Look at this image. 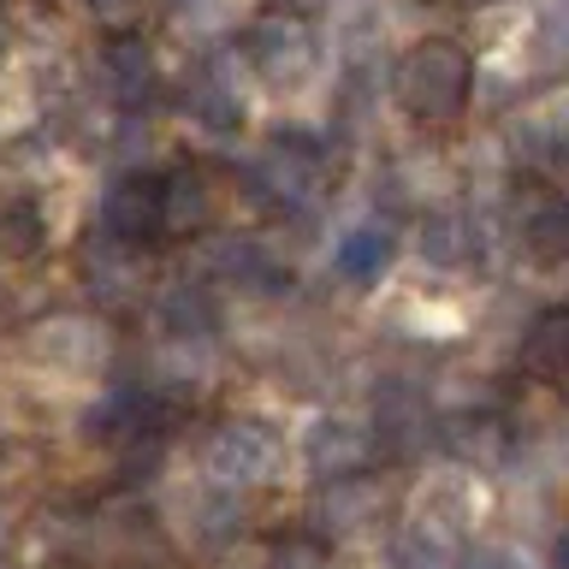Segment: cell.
Listing matches in <instances>:
<instances>
[{
    "label": "cell",
    "mask_w": 569,
    "mask_h": 569,
    "mask_svg": "<svg viewBox=\"0 0 569 569\" xmlns=\"http://www.w3.org/2000/svg\"><path fill=\"white\" fill-rule=\"evenodd\" d=\"M391 96L416 124H457L475 96V53L451 36H427L391 71Z\"/></svg>",
    "instance_id": "cell-1"
},
{
    "label": "cell",
    "mask_w": 569,
    "mask_h": 569,
    "mask_svg": "<svg viewBox=\"0 0 569 569\" xmlns=\"http://www.w3.org/2000/svg\"><path fill=\"white\" fill-rule=\"evenodd\" d=\"M243 60L267 83H302L315 71V24L297 7H267L243 24Z\"/></svg>",
    "instance_id": "cell-2"
},
{
    "label": "cell",
    "mask_w": 569,
    "mask_h": 569,
    "mask_svg": "<svg viewBox=\"0 0 569 569\" xmlns=\"http://www.w3.org/2000/svg\"><path fill=\"white\" fill-rule=\"evenodd\" d=\"M249 184H256V196H267L273 208L302 213V208H315L320 190H327V154H320L309 137H273L256 154V167H249Z\"/></svg>",
    "instance_id": "cell-3"
},
{
    "label": "cell",
    "mask_w": 569,
    "mask_h": 569,
    "mask_svg": "<svg viewBox=\"0 0 569 569\" xmlns=\"http://www.w3.org/2000/svg\"><path fill=\"white\" fill-rule=\"evenodd\" d=\"M202 469L213 475V487H261L279 469V433L261 421L213 427V439L202 445Z\"/></svg>",
    "instance_id": "cell-4"
},
{
    "label": "cell",
    "mask_w": 569,
    "mask_h": 569,
    "mask_svg": "<svg viewBox=\"0 0 569 569\" xmlns=\"http://www.w3.org/2000/svg\"><path fill=\"white\" fill-rule=\"evenodd\" d=\"M101 238L124 249L160 243V172H124L101 196Z\"/></svg>",
    "instance_id": "cell-5"
},
{
    "label": "cell",
    "mask_w": 569,
    "mask_h": 569,
    "mask_svg": "<svg viewBox=\"0 0 569 569\" xmlns=\"http://www.w3.org/2000/svg\"><path fill=\"white\" fill-rule=\"evenodd\" d=\"M373 427L362 421H315L309 427V439H302V462H309V475L315 480H345V475H362L368 462H373Z\"/></svg>",
    "instance_id": "cell-6"
},
{
    "label": "cell",
    "mask_w": 569,
    "mask_h": 569,
    "mask_svg": "<svg viewBox=\"0 0 569 569\" xmlns=\"http://www.w3.org/2000/svg\"><path fill=\"white\" fill-rule=\"evenodd\" d=\"M386 510V487L380 475H345V480H320L315 498V533H356L368 522H380Z\"/></svg>",
    "instance_id": "cell-7"
},
{
    "label": "cell",
    "mask_w": 569,
    "mask_h": 569,
    "mask_svg": "<svg viewBox=\"0 0 569 569\" xmlns=\"http://www.w3.org/2000/svg\"><path fill=\"white\" fill-rule=\"evenodd\" d=\"M208 267H213L226 284L256 291V297H273V291H284V284H291V267H284L261 238H213V243H208Z\"/></svg>",
    "instance_id": "cell-8"
},
{
    "label": "cell",
    "mask_w": 569,
    "mask_h": 569,
    "mask_svg": "<svg viewBox=\"0 0 569 569\" xmlns=\"http://www.w3.org/2000/svg\"><path fill=\"white\" fill-rule=\"evenodd\" d=\"M213 220V184L202 167H172L160 172V238H196Z\"/></svg>",
    "instance_id": "cell-9"
},
{
    "label": "cell",
    "mask_w": 569,
    "mask_h": 569,
    "mask_svg": "<svg viewBox=\"0 0 569 569\" xmlns=\"http://www.w3.org/2000/svg\"><path fill=\"white\" fill-rule=\"evenodd\" d=\"M83 279H89V297H96V302H107V309H124V302L142 297L149 267H142V249H124V243L96 238V249L83 256Z\"/></svg>",
    "instance_id": "cell-10"
},
{
    "label": "cell",
    "mask_w": 569,
    "mask_h": 569,
    "mask_svg": "<svg viewBox=\"0 0 569 569\" xmlns=\"http://www.w3.org/2000/svg\"><path fill=\"white\" fill-rule=\"evenodd\" d=\"M391 256H398L391 226L386 220H362V226H350L345 238L332 243V273L350 279V284H373L391 267Z\"/></svg>",
    "instance_id": "cell-11"
},
{
    "label": "cell",
    "mask_w": 569,
    "mask_h": 569,
    "mask_svg": "<svg viewBox=\"0 0 569 569\" xmlns=\"http://www.w3.org/2000/svg\"><path fill=\"white\" fill-rule=\"evenodd\" d=\"M184 107L208 124V131H238V124H243V101H238V83H231L226 60H202L190 71Z\"/></svg>",
    "instance_id": "cell-12"
},
{
    "label": "cell",
    "mask_w": 569,
    "mask_h": 569,
    "mask_svg": "<svg viewBox=\"0 0 569 569\" xmlns=\"http://www.w3.org/2000/svg\"><path fill=\"white\" fill-rule=\"evenodd\" d=\"M101 78H107V89L124 101V107H142L154 96V53H149V42H137V36H113V42L101 48Z\"/></svg>",
    "instance_id": "cell-13"
},
{
    "label": "cell",
    "mask_w": 569,
    "mask_h": 569,
    "mask_svg": "<svg viewBox=\"0 0 569 569\" xmlns=\"http://www.w3.org/2000/svg\"><path fill=\"white\" fill-rule=\"evenodd\" d=\"M522 249L540 267H558L569 256V208L558 190H540L533 196V208L522 213Z\"/></svg>",
    "instance_id": "cell-14"
},
{
    "label": "cell",
    "mask_w": 569,
    "mask_h": 569,
    "mask_svg": "<svg viewBox=\"0 0 569 569\" xmlns=\"http://www.w3.org/2000/svg\"><path fill=\"white\" fill-rule=\"evenodd\" d=\"M516 362H522V373H533V380H558V373L569 368V315H563V309H546V315L522 332Z\"/></svg>",
    "instance_id": "cell-15"
},
{
    "label": "cell",
    "mask_w": 569,
    "mask_h": 569,
    "mask_svg": "<svg viewBox=\"0 0 569 569\" xmlns=\"http://www.w3.org/2000/svg\"><path fill=\"white\" fill-rule=\"evenodd\" d=\"M154 320L160 332L178 338V345H190V338H208L213 332V297L202 291V284H167L154 302Z\"/></svg>",
    "instance_id": "cell-16"
},
{
    "label": "cell",
    "mask_w": 569,
    "mask_h": 569,
    "mask_svg": "<svg viewBox=\"0 0 569 569\" xmlns=\"http://www.w3.org/2000/svg\"><path fill=\"white\" fill-rule=\"evenodd\" d=\"M421 256L433 261V267L475 261V220H469V213H457V208L427 213V226H421Z\"/></svg>",
    "instance_id": "cell-17"
},
{
    "label": "cell",
    "mask_w": 569,
    "mask_h": 569,
    "mask_svg": "<svg viewBox=\"0 0 569 569\" xmlns=\"http://www.w3.org/2000/svg\"><path fill=\"white\" fill-rule=\"evenodd\" d=\"M48 238V220L36 196H0V256H36Z\"/></svg>",
    "instance_id": "cell-18"
},
{
    "label": "cell",
    "mask_w": 569,
    "mask_h": 569,
    "mask_svg": "<svg viewBox=\"0 0 569 569\" xmlns=\"http://www.w3.org/2000/svg\"><path fill=\"white\" fill-rule=\"evenodd\" d=\"M36 356H42V362H71V356H96L101 350V338H96V327H89V320H53V327H36Z\"/></svg>",
    "instance_id": "cell-19"
},
{
    "label": "cell",
    "mask_w": 569,
    "mask_h": 569,
    "mask_svg": "<svg viewBox=\"0 0 569 569\" xmlns=\"http://www.w3.org/2000/svg\"><path fill=\"white\" fill-rule=\"evenodd\" d=\"M445 445H451L457 457H480V462H492L498 451H505V427H498L492 416H480V421H457V427H445Z\"/></svg>",
    "instance_id": "cell-20"
},
{
    "label": "cell",
    "mask_w": 569,
    "mask_h": 569,
    "mask_svg": "<svg viewBox=\"0 0 569 569\" xmlns=\"http://www.w3.org/2000/svg\"><path fill=\"white\" fill-rule=\"evenodd\" d=\"M267 569H332V551H327V540H320V533H291V540L273 546Z\"/></svg>",
    "instance_id": "cell-21"
},
{
    "label": "cell",
    "mask_w": 569,
    "mask_h": 569,
    "mask_svg": "<svg viewBox=\"0 0 569 569\" xmlns=\"http://www.w3.org/2000/svg\"><path fill=\"white\" fill-rule=\"evenodd\" d=\"M83 12L96 18V24H107V30H124V24H137L142 0H83Z\"/></svg>",
    "instance_id": "cell-22"
},
{
    "label": "cell",
    "mask_w": 569,
    "mask_h": 569,
    "mask_svg": "<svg viewBox=\"0 0 569 569\" xmlns=\"http://www.w3.org/2000/svg\"><path fill=\"white\" fill-rule=\"evenodd\" d=\"M469 569H528L516 551H505V546H487V551H475L469 558Z\"/></svg>",
    "instance_id": "cell-23"
},
{
    "label": "cell",
    "mask_w": 569,
    "mask_h": 569,
    "mask_svg": "<svg viewBox=\"0 0 569 569\" xmlns=\"http://www.w3.org/2000/svg\"><path fill=\"white\" fill-rule=\"evenodd\" d=\"M7 48H12V30H7V18H0V66H7Z\"/></svg>",
    "instance_id": "cell-24"
},
{
    "label": "cell",
    "mask_w": 569,
    "mask_h": 569,
    "mask_svg": "<svg viewBox=\"0 0 569 569\" xmlns=\"http://www.w3.org/2000/svg\"><path fill=\"white\" fill-rule=\"evenodd\" d=\"M0 546H7V528H0Z\"/></svg>",
    "instance_id": "cell-25"
}]
</instances>
